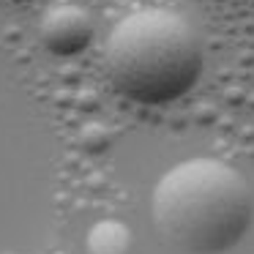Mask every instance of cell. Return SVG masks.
Listing matches in <instances>:
<instances>
[{
	"instance_id": "1",
	"label": "cell",
	"mask_w": 254,
	"mask_h": 254,
	"mask_svg": "<svg viewBox=\"0 0 254 254\" xmlns=\"http://www.w3.org/2000/svg\"><path fill=\"white\" fill-rule=\"evenodd\" d=\"M159 238L181 254H224L246 238L254 194L235 167L189 159L161 175L150 202Z\"/></svg>"
},
{
	"instance_id": "2",
	"label": "cell",
	"mask_w": 254,
	"mask_h": 254,
	"mask_svg": "<svg viewBox=\"0 0 254 254\" xmlns=\"http://www.w3.org/2000/svg\"><path fill=\"white\" fill-rule=\"evenodd\" d=\"M104 68L112 88L126 99L148 107L172 104L197 85L202 44L181 14L145 8L112 28Z\"/></svg>"
},
{
	"instance_id": "3",
	"label": "cell",
	"mask_w": 254,
	"mask_h": 254,
	"mask_svg": "<svg viewBox=\"0 0 254 254\" xmlns=\"http://www.w3.org/2000/svg\"><path fill=\"white\" fill-rule=\"evenodd\" d=\"M39 39L44 50L55 58H77L93 41V19L79 6L61 3L39 25Z\"/></svg>"
},
{
	"instance_id": "4",
	"label": "cell",
	"mask_w": 254,
	"mask_h": 254,
	"mask_svg": "<svg viewBox=\"0 0 254 254\" xmlns=\"http://www.w3.org/2000/svg\"><path fill=\"white\" fill-rule=\"evenodd\" d=\"M85 249L88 254H131V232L123 221L104 219L88 232Z\"/></svg>"
},
{
	"instance_id": "5",
	"label": "cell",
	"mask_w": 254,
	"mask_h": 254,
	"mask_svg": "<svg viewBox=\"0 0 254 254\" xmlns=\"http://www.w3.org/2000/svg\"><path fill=\"white\" fill-rule=\"evenodd\" d=\"M110 131H107L101 123H88V126L79 131V148L85 150V153H90V156H99V153H104L107 148H110Z\"/></svg>"
}]
</instances>
